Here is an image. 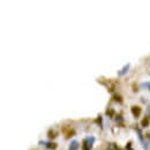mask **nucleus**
<instances>
[{"mask_svg":"<svg viewBox=\"0 0 150 150\" xmlns=\"http://www.w3.org/2000/svg\"><path fill=\"white\" fill-rule=\"evenodd\" d=\"M95 141H96L95 136H93V135L87 136V137L84 139V141H83V150H91L93 149V146H94Z\"/></svg>","mask_w":150,"mask_h":150,"instance_id":"1","label":"nucleus"},{"mask_svg":"<svg viewBox=\"0 0 150 150\" xmlns=\"http://www.w3.org/2000/svg\"><path fill=\"white\" fill-rule=\"evenodd\" d=\"M135 131L137 132V136H139V140H140V142L142 143V146H143V148L146 150L149 149V146H148V143L144 141V139H143V134H142V132L140 128H137V127H135Z\"/></svg>","mask_w":150,"mask_h":150,"instance_id":"2","label":"nucleus"},{"mask_svg":"<svg viewBox=\"0 0 150 150\" xmlns=\"http://www.w3.org/2000/svg\"><path fill=\"white\" fill-rule=\"evenodd\" d=\"M39 144H40V146H45L47 149H50V150L57 149V143H53V142H44V141H39Z\"/></svg>","mask_w":150,"mask_h":150,"instance_id":"3","label":"nucleus"},{"mask_svg":"<svg viewBox=\"0 0 150 150\" xmlns=\"http://www.w3.org/2000/svg\"><path fill=\"white\" fill-rule=\"evenodd\" d=\"M129 67H131V64H127V65H125L119 72H118V76H124V75H126L128 73V69H129Z\"/></svg>","mask_w":150,"mask_h":150,"instance_id":"4","label":"nucleus"},{"mask_svg":"<svg viewBox=\"0 0 150 150\" xmlns=\"http://www.w3.org/2000/svg\"><path fill=\"white\" fill-rule=\"evenodd\" d=\"M141 112H142V110H141L140 106H133L132 108V113H133V115L135 118H139L141 115Z\"/></svg>","mask_w":150,"mask_h":150,"instance_id":"5","label":"nucleus"},{"mask_svg":"<svg viewBox=\"0 0 150 150\" xmlns=\"http://www.w3.org/2000/svg\"><path fill=\"white\" fill-rule=\"evenodd\" d=\"M79 148H80V144H79V142H77L76 140H73V141H71L68 150H79Z\"/></svg>","mask_w":150,"mask_h":150,"instance_id":"6","label":"nucleus"},{"mask_svg":"<svg viewBox=\"0 0 150 150\" xmlns=\"http://www.w3.org/2000/svg\"><path fill=\"white\" fill-rule=\"evenodd\" d=\"M149 126V117H146L142 120V127H148Z\"/></svg>","mask_w":150,"mask_h":150,"instance_id":"7","label":"nucleus"},{"mask_svg":"<svg viewBox=\"0 0 150 150\" xmlns=\"http://www.w3.org/2000/svg\"><path fill=\"white\" fill-rule=\"evenodd\" d=\"M109 149L110 150H121L117 144H114V143H110V144H109Z\"/></svg>","mask_w":150,"mask_h":150,"instance_id":"8","label":"nucleus"},{"mask_svg":"<svg viewBox=\"0 0 150 150\" xmlns=\"http://www.w3.org/2000/svg\"><path fill=\"white\" fill-rule=\"evenodd\" d=\"M141 87H142V88H149L150 89V82H144V83H142Z\"/></svg>","mask_w":150,"mask_h":150,"instance_id":"9","label":"nucleus"},{"mask_svg":"<svg viewBox=\"0 0 150 150\" xmlns=\"http://www.w3.org/2000/svg\"><path fill=\"white\" fill-rule=\"evenodd\" d=\"M127 150H132V142H128V144H127Z\"/></svg>","mask_w":150,"mask_h":150,"instance_id":"10","label":"nucleus"},{"mask_svg":"<svg viewBox=\"0 0 150 150\" xmlns=\"http://www.w3.org/2000/svg\"><path fill=\"white\" fill-rule=\"evenodd\" d=\"M148 113H149V115H150V106L148 108Z\"/></svg>","mask_w":150,"mask_h":150,"instance_id":"11","label":"nucleus"},{"mask_svg":"<svg viewBox=\"0 0 150 150\" xmlns=\"http://www.w3.org/2000/svg\"><path fill=\"white\" fill-rule=\"evenodd\" d=\"M149 139H150V133H149Z\"/></svg>","mask_w":150,"mask_h":150,"instance_id":"12","label":"nucleus"}]
</instances>
